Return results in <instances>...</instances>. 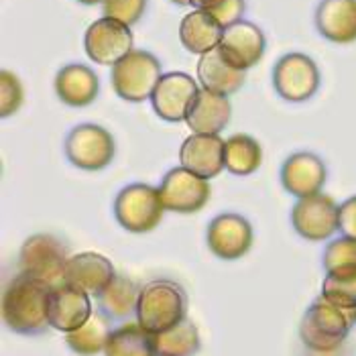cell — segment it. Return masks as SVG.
I'll use <instances>...</instances> for the list:
<instances>
[{"label": "cell", "instance_id": "obj_37", "mask_svg": "<svg viewBox=\"0 0 356 356\" xmlns=\"http://www.w3.org/2000/svg\"><path fill=\"white\" fill-rule=\"evenodd\" d=\"M171 2H175V4H179V6H186V4H190V0H171Z\"/></svg>", "mask_w": 356, "mask_h": 356}, {"label": "cell", "instance_id": "obj_11", "mask_svg": "<svg viewBox=\"0 0 356 356\" xmlns=\"http://www.w3.org/2000/svg\"><path fill=\"white\" fill-rule=\"evenodd\" d=\"M133 45L135 37L131 27L108 17L94 21L83 35L86 55L98 65H116L133 51Z\"/></svg>", "mask_w": 356, "mask_h": 356}, {"label": "cell", "instance_id": "obj_9", "mask_svg": "<svg viewBox=\"0 0 356 356\" xmlns=\"http://www.w3.org/2000/svg\"><path fill=\"white\" fill-rule=\"evenodd\" d=\"M165 210L175 214H195L210 202V181L188 171L186 167H173L165 173L159 186Z\"/></svg>", "mask_w": 356, "mask_h": 356}, {"label": "cell", "instance_id": "obj_1", "mask_svg": "<svg viewBox=\"0 0 356 356\" xmlns=\"http://www.w3.org/2000/svg\"><path fill=\"white\" fill-rule=\"evenodd\" d=\"M49 293L43 281L19 273L13 277L2 293V322L10 332L37 336L49 326Z\"/></svg>", "mask_w": 356, "mask_h": 356}, {"label": "cell", "instance_id": "obj_8", "mask_svg": "<svg viewBox=\"0 0 356 356\" xmlns=\"http://www.w3.org/2000/svg\"><path fill=\"white\" fill-rule=\"evenodd\" d=\"M67 161L83 171H100L116 155L114 137L100 124L83 122L70 131L63 145Z\"/></svg>", "mask_w": 356, "mask_h": 356}, {"label": "cell", "instance_id": "obj_29", "mask_svg": "<svg viewBox=\"0 0 356 356\" xmlns=\"http://www.w3.org/2000/svg\"><path fill=\"white\" fill-rule=\"evenodd\" d=\"M322 296L338 305L356 309V267L326 273L322 283Z\"/></svg>", "mask_w": 356, "mask_h": 356}, {"label": "cell", "instance_id": "obj_18", "mask_svg": "<svg viewBox=\"0 0 356 356\" xmlns=\"http://www.w3.org/2000/svg\"><path fill=\"white\" fill-rule=\"evenodd\" d=\"M114 267L100 252H78L67 259L63 283L98 298L100 291L114 279Z\"/></svg>", "mask_w": 356, "mask_h": 356}, {"label": "cell", "instance_id": "obj_24", "mask_svg": "<svg viewBox=\"0 0 356 356\" xmlns=\"http://www.w3.org/2000/svg\"><path fill=\"white\" fill-rule=\"evenodd\" d=\"M224 27L206 10L195 8L179 23V41L190 54H210L222 41Z\"/></svg>", "mask_w": 356, "mask_h": 356}, {"label": "cell", "instance_id": "obj_25", "mask_svg": "<svg viewBox=\"0 0 356 356\" xmlns=\"http://www.w3.org/2000/svg\"><path fill=\"white\" fill-rule=\"evenodd\" d=\"M112 320H108L100 309H94L90 320L82 328L65 334L67 346L80 356H94L106 350L110 334H112Z\"/></svg>", "mask_w": 356, "mask_h": 356}, {"label": "cell", "instance_id": "obj_3", "mask_svg": "<svg viewBox=\"0 0 356 356\" xmlns=\"http://www.w3.org/2000/svg\"><path fill=\"white\" fill-rule=\"evenodd\" d=\"M188 314L184 287L169 279H153L140 287L137 322L151 334H161L181 324Z\"/></svg>", "mask_w": 356, "mask_h": 356}, {"label": "cell", "instance_id": "obj_10", "mask_svg": "<svg viewBox=\"0 0 356 356\" xmlns=\"http://www.w3.org/2000/svg\"><path fill=\"white\" fill-rule=\"evenodd\" d=\"M338 206L328 193L300 197L291 210L293 230L309 243H322L338 230Z\"/></svg>", "mask_w": 356, "mask_h": 356}, {"label": "cell", "instance_id": "obj_4", "mask_svg": "<svg viewBox=\"0 0 356 356\" xmlns=\"http://www.w3.org/2000/svg\"><path fill=\"white\" fill-rule=\"evenodd\" d=\"M161 76V61L155 55L133 49L116 65H112L110 82L118 98L127 102H143L151 100Z\"/></svg>", "mask_w": 356, "mask_h": 356}, {"label": "cell", "instance_id": "obj_31", "mask_svg": "<svg viewBox=\"0 0 356 356\" xmlns=\"http://www.w3.org/2000/svg\"><path fill=\"white\" fill-rule=\"evenodd\" d=\"M23 100H25V92H23L21 80L13 72L2 70V74H0V116L8 118L15 112H19V108L23 106Z\"/></svg>", "mask_w": 356, "mask_h": 356}, {"label": "cell", "instance_id": "obj_36", "mask_svg": "<svg viewBox=\"0 0 356 356\" xmlns=\"http://www.w3.org/2000/svg\"><path fill=\"white\" fill-rule=\"evenodd\" d=\"M78 2H82V4H88V6H92V4H98V2H104V0H78Z\"/></svg>", "mask_w": 356, "mask_h": 356}, {"label": "cell", "instance_id": "obj_13", "mask_svg": "<svg viewBox=\"0 0 356 356\" xmlns=\"http://www.w3.org/2000/svg\"><path fill=\"white\" fill-rule=\"evenodd\" d=\"M200 94V86L192 76L184 72H171L163 74L157 83L151 104L153 110L167 122H179L188 118V112L192 108L193 100Z\"/></svg>", "mask_w": 356, "mask_h": 356}, {"label": "cell", "instance_id": "obj_15", "mask_svg": "<svg viewBox=\"0 0 356 356\" xmlns=\"http://www.w3.org/2000/svg\"><path fill=\"white\" fill-rule=\"evenodd\" d=\"M218 49L232 67L247 72L263 59L267 49V39L261 27L243 19L232 27L224 29Z\"/></svg>", "mask_w": 356, "mask_h": 356}, {"label": "cell", "instance_id": "obj_19", "mask_svg": "<svg viewBox=\"0 0 356 356\" xmlns=\"http://www.w3.org/2000/svg\"><path fill=\"white\" fill-rule=\"evenodd\" d=\"M314 21L324 39L350 45L356 41V0H320Z\"/></svg>", "mask_w": 356, "mask_h": 356}, {"label": "cell", "instance_id": "obj_20", "mask_svg": "<svg viewBox=\"0 0 356 356\" xmlns=\"http://www.w3.org/2000/svg\"><path fill=\"white\" fill-rule=\"evenodd\" d=\"M55 94L57 98L74 108L90 106L100 94L98 74L83 63H67L55 76Z\"/></svg>", "mask_w": 356, "mask_h": 356}, {"label": "cell", "instance_id": "obj_14", "mask_svg": "<svg viewBox=\"0 0 356 356\" xmlns=\"http://www.w3.org/2000/svg\"><path fill=\"white\" fill-rule=\"evenodd\" d=\"M279 177L283 190L300 200L322 192L328 181V169L320 155L312 151H298L283 161Z\"/></svg>", "mask_w": 356, "mask_h": 356}, {"label": "cell", "instance_id": "obj_2", "mask_svg": "<svg viewBox=\"0 0 356 356\" xmlns=\"http://www.w3.org/2000/svg\"><path fill=\"white\" fill-rule=\"evenodd\" d=\"M356 324L355 307H344L320 296L305 309L300 326L303 346L316 355L336 353Z\"/></svg>", "mask_w": 356, "mask_h": 356}, {"label": "cell", "instance_id": "obj_6", "mask_svg": "<svg viewBox=\"0 0 356 356\" xmlns=\"http://www.w3.org/2000/svg\"><path fill=\"white\" fill-rule=\"evenodd\" d=\"M70 259L67 245L54 234H33L19 250L21 273L31 275L49 287L63 285L65 265Z\"/></svg>", "mask_w": 356, "mask_h": 356}, {"label": "cell", "instance_id": "obj_17", "mask_svg": "<svg viewBox=\"0 0 356 356\" xmlns=\"http://www.w3.org/2000/svg\"><path fill=\"white\" fill-rule=\"evenodd\" d=\"M90 296L67 283L51 287L49 293V326L59 332H76L92 316Z\"/></svg>", "mask_w": 356, "mask_h": 356}, {"label": "cell", "instance_id": "obj_22", "mask_svg": "<svg viewBox=\"0 0 356 356\" xmlns=\"http://www.w3.org/2000/svg\"><path fill=\"white\" fill-rule=\"evenodd\" d=\"M197 80L204 86V90H210L220 96H232L236 94L247 80V74L243 70L232 67L216 47L210 54H204L197 61Z\"/></svg>", "mask_w": 356, "mask_h": 356}, {"label": "cell", "instance_id": "obj_23", "mask_svg": "<svg viewBox=\"0 0 356 356\" xmlns=\"http://www.w3.org/2000/svg\"><path fill=\"white\" fill-rule=\"evenodd\" d=\"M140 287L124 275H114V279L100 291L96 298L98 309L112 322H127L137 316Z\"/></svg>", "mask_w": 356, "mask_h": 356}, {"label": "cell", "instance_id": "obj_7", "mask_svg": "<svg viewBox=\"0 0 356 356\" xmlns=\"http://www.w3.org/2000/svg\"><path fill=\"white\" fill-rule=\"evenodd\" d=\"M322 74L316 61L305 54H285L273 67V88L285 102H307L320 90Z\"/></svg>", "mask_w": 356, "mask_h": 356}, {"label": "cell", "instance_id": "obj_5", "mask_svg": "<svg viewBox=\"0 0 356 356\" xmlns=\"http://www.w3.org/2000/svg\"><path fill=\"white\" fill-rule=\"evenodd\" d=\"M163 214L165 206L159 188L149 184H131L122 188L114 200V218L124 230L135 234L155 230Z\"/></svg>", "mask_w": 356, "mask_h": 356}, {"label": "cell", "instance_id": "obj_35", "mask_svg": "<svg viewBox=\"0 0 356 356\" xmlns=\"http://www.w3.org/2000/svg\"><path fill=\"white\" fill-rule=\"evenodd\" d=\"M218 2L220 0H190V4L195 6V8H200V10H210V8H214Z\"/></svg>", "mask_w": 356, "mask_h": 356}, {"label": "cell", "instance_id": "obj_12", "mask_svg": "<svg viewBox=\"0 0 356 356\" xmlns=\"http://www.w3.org/2000/svg\"><path fill=\"white\" fill-rule=\"evenodd\" d=\"M254 232L250 222L234 212H222L214 216L206 230L208 248L222 261H238L250 250Z\"/></svg>", "mask_w": 356, "mask_h": 356}, {"label": "cell", "instance_id": "obj_34", "mask_svg": "<svg viewBox=\"0 0 356 356\" xmlns=\"http://www.w3.org/2000/svg\"><path fill=\"white\" fill-rule=\"evenodd\" d=\"M338 232L356 241V195L346 197L338 206Z\"/></svg>", "mask_w": 356, "mask_h": 356}, {"label": "cell", "instance_id": "obj_26", "mask_svg": "<svg viewBox=\"0 0 356 356\" xmlns=\"http://www.w3.org/2000/svg\"><path fill=\"white\" fill-rule=\"evenodd\" d=\"M106 356H157L153 334L147 332L138 322H124L112 330L106 342Z\"/></svg>", "mask_w": 356, "mask_h": 356}, {"label": "cell", "instance_id": "obj_27", "mask_svg": "<svg viewBox=\"0 0 356 356\" xmlns=\"http://www.w3.org/2000/svg\"><path fill=\"white\" fill-rule=\"evenodd\" d=\"M226 171L236 177L252 175L263 163V147L259 140L245 133H236L226 138Z\"/></svg>", "mask_w": 356, "mask_h": 356}, {"label": "cell", "instance_id": "obj_33", "mask_svg": "<svg viewBox=\"0 0 356 356\" xmlns=\"http://www.w3.org/2000/svg\"><path fill=\"white\" fill-rule=\"evenodd\" d=\"M245 10H247V0H220L214 8H210L206 13L210 17H214L222 27L228 29L234 23L243 21Z\"/></svg>", "mask_w": 356, "mask_h": 356}, {"label": "cell", "instance_id": "obj_21", "mask_svg": "<svg viewBox=\"0 0 356 356\" xmlns=\"http://www.w3.org/2000/svg\"><path fill=\"white\" fill-rule=\"evenodd\" d=\"M232 118V104L226 96L214 94L210 90H200L188 112V127L200 135H218L228 127Z\"/></svg>", "mask_w": 356, "mask_h": 356}, {"label": "cell", "instance_id": "obj_28", "mask_svg": "<svg viewBox=\"0 0 356 356\" xmlns=\"http://www.w3.org/2000/svg\"><path fill=\"white\" fill-rule=\"evenodd\" d=\"M157 356H195L200 350V332L192 320H184L167 332L153 334Z\"/></svg>", "mask_w": 356, "mask_h": 356}, {"label": "cell", "instance_id": "obj_32", "mask_svg": "<svg viewBox=\"0 0 356 356\" xmlns=\"http://www.w3.org/2000/svg\"><path fill=\"white\" fill-rule=\"evenodd\" d=\"M104 17L133 27L147 10V0H104Z\"/></svg>", "mask_w": 356, "mask_h": 356}, {"label": "cell", "instance_id": "obj_16", "mask_svg": "<svg viewBox=\"0 0 356 356\" xmlns=\"http://www.w3.org/2000/svg\"><path fill=\"white\" fill-rule=\"evenodd\" d=\"M226 140L220 135L193 133L179 147V163L204 179H214L226 169Z\"/></svg>", "mask_w": 356, "mask_h": 356}, {"label": "cell", "instance_id": "obj_30", "mask_svg": "<svg viewBox=\"0 0 356 356\" xmlns=\"http://www.w3.org/2000/svg\"><path fill=\"white\" fill-rule=\"evenodd\" d=\"M322 265H324L326 273L356 267V241L348 238V236H338V238L330 241L324 248Z\"/></svg>", "mask_w": 356, "mask_h": 356}]
</instances>
